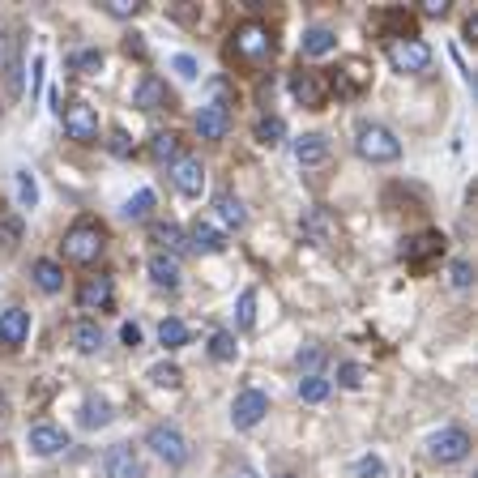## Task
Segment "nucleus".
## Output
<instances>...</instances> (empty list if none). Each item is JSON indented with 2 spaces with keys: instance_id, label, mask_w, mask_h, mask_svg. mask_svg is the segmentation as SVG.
<instances>
[{
  "instance_id": "24",
  "label": "nucleus",
  "mask_w": 478,
  "mask_h": 478,
  "mask_svg": "<svg viewBox=\"0 0 478 478\" xmlns=\"http://www.w3.org/2000/svg\"><path fill=\"white\" fill-rule=\"evenodd\" d=\"M188 244H193L197 253H223L226 235L214 223H205V218H201V223H193V231H188Z\"/></svg>"
},
{
  "instance_id": "4",
  "label": "nucleus",
  "mask_w": 478,
  "mask_h": 478,
  "mask_svg": "<svg viewBox=\"0 0 478 478\" xmlns=\"http://www.w3.org/2000/svg\"><path fill=\"white\" fill-rule=\"evenodd\" d=\"M145 449H154V457H163L171 470L188 465V440H184V432L171 427V423H154V427L145 432Z\"/></svg>"
},
{
  "instance_id": "51",
  "label": "nucleus",
  "mask_w": 478,
  "mask_h": 478,
  "mask_svg": "<svg viewBox=\"0 0 478 478\" xmlns=\"http://www.w3.org/2000/svg\"><path fill=\"white\" fill-rule=\"evenodd\" d=\"M278 478H295V474H278Z\"/></svg>"
},
{
  "instance_id": "48",
  "label": "nucleus",
  "mask_w": 478,
  "mask_h": 478,
  "mask_svg": "<svg viewBox=\"0 0 478 478\" xmlns=\"http://www.w3.org/2000/svg\"><path fill=\"white\" fill-rule=\"evenodd\" d=\"M465 39H470V43L478 39V14H474V17H465Z\"/></svg>"
},
{
  "instance_id": "50",
  "label": "nucleus",
  "mask_w": 478,
  "mask_h": 478,
  "mask_svg": "<svg viewBox=\"0 0 478 478\" xmlns=\"http://www.w3.org/2000/svg\"><path fill=\"white\" fill-rule=\"evenodd\" d=\"M5 410H9V406H5V393H0V419H5Z\"/></svg>"
},
{
  "instance_id": "12",
  "label": "nucleus",
  "mask_w": 478,
  "mask_h": 478,
  "mask_svg": "<svg viewBox=\"0 0 478 478\" xmlns=\"http://www.w3.org/2000/svg\"><path fill=\"white\" fill-rule=\"evenodd\" d=\"M291 95H295V103H304L308 112H321V107H324V95H329V85H324L321 73L299 69V73H291Z\"/></svg>"
},
{
  "instance_id": "35",
  "label": "nucleus",
  "mask_w": 478,
  "mask_h": 478,
  "mask_svg": "<svg viewBox=\"0 0 478 478\" xmlns=\"http://www.w3.org/2000/svg\"><path fill=\"white\" fill-rule=\"evenodd\" d=\"M150 380H154L158 389H180L184 384V372L175 363H154L150 367Z\"/></svg>"
},
{
  "instance_id": "32",
  "label": "nucleus",
  "mask_w": 478,
  "mask_h": 478,
  "mask_svg": "<svg viewBox=\"0 0 478 478\" xmlns=\"http://www.w3.org/2000/svg\"><path fill=\"white\" fill-rule=\"evenodd\" d=\"M235 334H226V329H218V334H210V359H218V363H231L235 359Z\"/></svg>"
},
{
  "instance_id": "34",
  "label": "nucleus",
  "mask_w": 478,
  "mask_h": 478,
  "mask_svg": "<svg viewBox=\"0 0 478 478\" xmlns=\"http://www.w3.org/2000/svg\"><path fill=\"white\" fill-rule=\"evenodd\" d=\"M154 244H163V248H167V256H175L184 248V231L175 223H158L154 226Z\"/></svg>"
},
{
  "instance_id": "46",
  "label": "nucleus",
  "mask_w": 478,
  "mask_h": 478,
  "mask_svg": "<svg viewBox=\"0 0 478 478\" xmlns=\"http://www.w3.org/2000/svg\"><path fill=\"white\" fill-rule=\"evenodd\" d=\"M449 14V0H423V17H444Z\"/></svg>"
},
{
  "instance_id": "44",
  "label": "nucleus",
  "mask_w": 478,
  "mask_h": 478,
  "mask_svg": "<svg viewBox=\"0 0 478 478\" xmlns=\"http://www.w3.org/2000/svg\"><path fill=\"white\" fill-rule=\"evenodd\" d=\"M107 145H112L115 158H128V154H133V141H128L124 128H112V141H107Z\"/></svg>"
},
{
  "instance_id": "47",
  "label": "nucleus",
  "mask_w": 478,
  "mask_h": 478,
  "mask_svg": "<svg viewBox=\"0 0 478 478\" xmlns=\"http://www.w3.org/2000/svg\"><path fill=\"white\" fill-rule=\"evenodd\" d=\"M120 338H124V346H133V351H137V346H141V329H137L133 321H128L124 329H120Z\"/></svg>"
},
{
  "instance_id": "36",
  "label": "nucleus",
  "mask_w": 478,
  "mask_h": 478,
  "mask_svg": "<svg viewBox=\"0 0 478 478\" xmlns=\"http://www.w3.org/2000/svg\"><path fill=\"white\" fill-rule=\"evenodd\" d=\"M73 73H99L103 69V52L99 47H82V52H73Z\"/></svg>"
},
{
  "instance_id": "26",
  "label": "nucleus",
  "mask_w": 478,
  "mask_h": 478,
  "mask_svg": "<svg viewBox=\"0 0 478 478\" xmlns=\"http://www.w3.org/2000/svg\"><path fill=\"white\" fill-rule=\"evenodd\" d=\"M73 346L82 354H95L103 346V329H99V321H77L73 324Z\"/></svg>"
},
{
  "instance_id": "21",
  "label": "nucleus",
  "mask_w": 478,
  "mask_h": 478,
  "mask_svg": "<svg viewBox=\"0 0 478 478\" xmlns=\"http://www.w3.org/2000/svg\"><path fill=\"white\" fill-rule=\"evenodd\" d=\"M334 47H338V35L329 26H308L304 39H299V52H304V56H329Z\"/></svg>"
},
{
  "instance_id": "14",
  "label": "nucleus",
  "mask_w": 478,
  "mask_h": 478,
  "mask_svg": "<svg viewBox=\"0 0 478 478\" xmlns=\"http://www.w3.org/2000/svg\"><path fill=\"white\" fill-rule=\"evenodd\" d=\"M26 338H30V312L17 308V304L0 312V346H5V351H17Z\"/></svg>"
},
{
  "instance_id": "22",
  "label": "nucleus",
  "mask_w": 478,
  "mask_h": 478,
  "mask_svg": "<svg viewBox=\"0 0 478 478\" xmlns=\"http://www.w3.org/2000/svg\"><path fill=\"white\" fill-rule=\"evenodd\" d=\"M214 218H218L226 231H239L248 214H244V201H239L235 193H218V197H214Z\"/></svg>"
},
{
  "instance_id": "33",
  "label": "nucleus",
  "mask_w": 478,
  "mask_h": 478,
  "mask_svg": "<svg viewBox=\"0 0 478 478\" xmlns=\"http://www.w3.org/2000/svg\"><path fill=\"white\" fill-rule=\"evenodd\" d=\"M17 201H22V210H35L39 205V184H35V171H17Z\"/></svg>"
},
{
  "instance_id": "37",
  "label": "nucleus",
  "mask_w": 478,
  "mask_h": 478,
  "mask_svg": "<svg viewBox=\"0 0 478 478\" xmlns=\"http://www.w3.org/2000/svg\"><path fill=\"white\" fill-rule=\"evenodd\" d=\"M295 363H299V372H308V376H321L324 351H321V346H308V351H299V354H295Z\"/></svg>"
},
{
  "instance_id": "31",
  "label": "nucleus",
  "mask_w": 478,
  "mask_h": 478,
  "mask_svg": "<svg viewBox=\"0 0 478 478\" xmlns=\"http://www.w3.org/2000/svg\"><path fill=\"white\" fill-rule=\"evenodd\" d=\"M103 423H112V406H107L103 397H85V406H82V427H103Z\"/></svg>"
},
{
  "instance_id": "23",
  "label": "nucleus",
  "mask_w": 478,
  "mask_h": 478,
  "mask_svg": "<svg viewBox=\"0 0 478 478\" xmlns=\"http://www.w3.org/2000/svg\"><path fill=\"white\" fill-rule=\"evenodd\" d=\"M145 269H150V282H154V286H167V291H175V286H180V261H175V256L154 253Z\"/></svg>"
},
{
  "instance_id": "1",
  "label": "nucleus",
  "mask_w": 478,
  "mask_h": 478,
  "mask_svg": "<svg viewBox=\"0 0 478 478\" xmlns=\"http://www.w3.org/2000/svg\"><path fill=\"white\" fill-rule=\"evenodd\" d=\"M103 248H107V235H103V226L90 223V218H82V223H73L69 231H65V256H69L73 265H95L103 256Z\"/></svg>"
},
{
  "instance_id": "19",
  "label": "nucleus",
  "mask_w": 478,
  "mask_h": 478,
  "mask_svg": "<svg viewBox=\"0 0 478 478\" xmlns=\"http://www.w3.org/2000/svg\"><path fill=\"white\" fill-rule=\"evenodd\" d=\"M30 278H35V286H39L43 295H60V291H65V269H60L56 261H47V256H39V261L30 265Z\"/></svg>"
},
{
  "instance_id": "9",
  "label": "nucleus",
  "mask_w": 478,
  "mask_h": 478,
  "mask_svg": "<svg viewBox=\"0 0 478 478\" xmlns=\"http://www.w3.org/2000/svg\"><path fill=\"white\" fill-rule=\"evenodd\" d=\"M299 235L308 239V244H316V248H329V244L338 239V218H334V210H329V205H312V210L304 214V223H299Z\"/></svg>"
},
{
  "instance_id": "7",
  "label": "nucleus",
  "mask_w": 478,
  "mask_h": 478,
  "mask_svg": "<svg viewBox=\"0 0 478 478\" xmlns=\"http://www.w3.org/2000/svg\"><path fill=\"white\" fill-rule=\"evenodd\" d=\"M60 120H65V133H69L73 141H82V145H95V141H99V112H95L90 103L60 107Z\"/></svg>"
},
{
  "instance_id": "18",
  "label": "nucleus",
  "mask_w": 478,
  "mask_h": 478,
  "mask_svg": "<svg viewBox=\"0 0 478 478\" xmlns=\"http://www.w3.org/2000/svg\"><path fill=\"white\" fill-rule=\"evenodd\" d=\"M226 128H231V112H226V103H205L197 112V137L201 141H223Z\"/></svg>"
},
{
  "instance_id": "20",
  "label": "nucleus",
  "mask_w": 478,
  "mask_h": 478,
  "mask_svg": "<svg viewBox=\"0 0 478 478\" xmlns=\"http://www.w3.org/2000/svg\"><path fill=\"white\" fill-rule=\"evenodd\" d=\"M444 253V235H440V231H423V235H414L406 244V261L410 265H423V261H427V256H440Z\"/></svg>"
},
{
  "instance_id": "43",
  "label": "nucleus",
  "mask_w": 478,
  "mask_h": 478,
  "mask_svg": "<svg viewBox=\"0 0 478 478\" xmlns=\"http://www.w3.org/2000/svg\"><path fill=\"white\" fill-rule=\"evenodd\" d=\"M453 286H457V291H465V286H470V282H474V269H470V261H453Z\"/></svg>"
},
{
  "instance_id": "30",
  "label": "nucleus",
  "mask_w": 478,
  "mask_h": 478,
  "mask_svg": "<svg viewBox=\"0 0 478 478\" xmlns=\"http://www.w3.org/2000/svg\"><path fill=\"white\" fill-rule=\"evenodd\" d=\"M329 389H334V384H329L324 376H304V380H299V402L316 406V402H324V397H329Z\"/></svg>"
},
{
  "instance_id": "11",
  "label": "nucleus",
  "mask_w": 478,
  "mask_h": 478,
  "mask_svg": "<svg viewBox=\"0 0 478 478\" xmlns=\"http://www.w3.org/2000/svg\"><path fill=\"white\" fill-rule=\"evenodd\" d=\"M26 449L35 453V457H56V453L69 449V432L56 427V423H35L26 432Z\"/></svg>"
},
{
  "instance_id": "42",
  "label": "nucleus",
  "mask_w": 478,
  "mask_h": 478,
  "mask_svg": "<svg viewBox=\"0 0 478 478\" xmlns=\"http://www.w3.org/2000/svg\"><path fill=\"white\" fill-rule=\"evenodd\" d=\"M171 69L180 73L184 82H197V77H201V65L193 56H175V60H171Z\"/></svg>"
},
{
  "instance_id": "49",
  "label": "nucleus",
  "mask_w": 478,
  "mask_h": 478,
  "mask_svg": "<svg viewBox=\"0 0 478 478\" xmlns=\"http://www.w3.org/2000/svg\"><path fill=\"white\" fill-rule=\"evenodd\" d=\"M124 47H128V52H137V56H145V43H141V35H133Z\"/></svg>"
},
{
  "instance_id": "40",
  "label": "nucleus",
  "mask_w": 478,
  "mask_h": 478,
  "mask_svg": "<svg viewBox=\"0 0 478 478\" xmlns=\"http://www.w3.org/2000/svg\"><path fill=\"white\" fill-rule=\"evenodd\" d=\"M103 9H107L112 17H120V22H124V17H137V14H141V5H137V0H107Z\"/></svg>"
},
{
  "instance_id": "6",
  "label": "nucleus",
  "mask_w": 478,
  "mask_h": 478,
  "mask_svg": "<svg viewBox=\"0 0 478 478\" xmlns=\"http://www.w3.org/2000/svg\"><path fill=\"white\" fill-rule=\"evenodd\" d=\"M470 432L465 427H444V432H436L432 436V444H427V453H432V462L436 465H457L470 457Z\"/></svg>"
},
{
  "instance_id": "13",
  "label": "nucleus",
  "mask_w": 478,
  "mask_h": 478,
  "mask_svg": "<svg viewBox=\"0 0 478 478\" xmlns=\"http://www.w3.org/2000/svg\"><path fill=\"white\" fill-rule=\"evenodd\" d=\"M115 304V282L112 278H85L82 291H77V308L82 312H107Z\"/></svg>"
},
{
  "instance_id": "3",
  "label": "nucleus",
  "mask_w": 478,
  "mask_h": 478,
  "mask_svg": "<svg viewBox=\"0 0 478 478\" xmlns=\"http://www.w3.org/2000/svg\"><path fill=\"white\" fill-rule=\"evenodd\" d=\"M231 52H235L239 60H269L274 56V35H269L265 22L248 17V22H239L235 35H231Z\"/></svg>"
},
{
  "instance_id": "25",
  "label": "nucleus",
  "mask_w": 478,
  "mask_h": 478,
  "mask_svg": "<svg viewBox=\"0 0 478 478\" xmlns=\"http://www.w3.org/2000/svg\"><path fill=\"white\" fill-rule=\"evenodd\" d=\"M282 137H286L282 115H261V120L253 124V141H256V145H269V150H274V145H282Z\"/></svg>"
},
{
  "instance_id": "45",
  "label": "nucleus",
  "mask_w": 478,
  "mask_h": 478,
  "mask_svg": "<svg viewBox=\"0 0 478 478\" xmlns=\"http://www.w3.org/2000/svg\"><path fill=\"white\" fill-rule=\"evenodd\" d=\"M384 465H380V457H363V462L354 465V478H376Z\"/></svg>"
},
{
  "instance_id": "41",
  "label": "nucleus",
  "mask_w": 478,
  "mask_h": 478,
  "mask_svg": "<svg viewBox=\"0 0 478 478\" xmlns=\"http://www.w3.org/2000/svg\"><path fill=\"white\" fill-rule=\"evenodd\" d=\"M17 239H22V223H17V218H0V244H5V248H17Z\"/></svg>"
},
{
  "instance_id": "17",
  "label": "nucleus",
  "mask_w": 478,
  "mask_h": 478,
  "mask_svg": "<svg viewBox=\"0 0 478 478\" xmlns=\"http://www.w3.org/2000/svg\"><path fill=\"white\" fill-rule=\"evenodd\" d=\"M167 103H171L167 82L154 77V73H145V77L137 82V90H133V107H141V112H163Z\"/></svg>"
},
{
  "instance_id": "5",
  "label": "nucleus",
  "mask_w": 478,
  "mask_h": 478,
  "mask_svg": "<svg viewBox=\"0 0 478 478\" xmlns=\"http://www.w3.org/2000/svg\"><path fill=\"white\" fill-rule=\"evenodd\" d=\"M389 65L397 73H423L432 65V43L419 39V35H410V39H393L389 43Z\"/></svg>"
},
{
  "instance_id": "38",
  "label": "nucleus",
  "mask_w": 478,
  "mask_h": 478,
  "mask_svg": "<svg viewBox=\"0 0 478 478\" xmlns=\"http://www.w3.org/2000/svg\"><path fill=\"white\" fill-rule=\"evenodd\" d=\"M363 380H367V372L359 363H342L338 367V384H342V389H363Z\"/></svg>"
},
{
  "instance_id": "16",
  "label": "nucleus",
  "mask_w": 478,
  "mask_h": 478,
  "mask_svg": "<svg viewBox=\"0 0 478 478\" xmlns=\"http://www.w3.org/2000/svg\"><path fill=\"white\" fill-rule=\"evenodd\" d=\"M103 474L107 478H141V457L133 444H112L103 457Z\"/></svg>"
},
{
  "instance_id": "39",
  "label": "nucleus",
  "mask_w": 478,
  "mask_h": 478,
  "mask_svg": "<svg viewBox=\"0 0 478 478\" xmlns=\"http://www.w3.org/2000/svg\"><path fill=\"white\" fill-rule=\"evenodd\" d=\"M256 324V291L239 295V329H253Z\"/></svg>"
},
{
  "instance_id": "2",
  "label": "nucleus",
  "mask_w": 478,
  "mask_h": 478,
  "mask_svg": "<svg viewBox=\"0 0 478 478\" xmlns=\"http://www.w3.org/2000/svg\"><path fill=\"white\" fill-rule=\"evenodd\" d=\"M354 150H359L363 163H397V158H402V141H397L393 128L363 124L354 133Z\"/></svg>"
},
{
  "instance_id": "29",
  "label": "nucleus",
  "mask_w": 478,
  "mask_h": 478,
  "mask_svg": "<svg viewBox=\"0 0 478 478\" xmlns=\"http://www.w3.org/2000/svg\"><path fill=\"white\" fill-rule=\"evenodd\" d=\"M150 210H154V193H150V188H141V193H133V197L124 201V218H128V223L150 218Z\"/></svg>"
},
{
  "instance_id": "15",
  "label": "nucleus",
  "mask_w": 478,
  "mask_h": 478,
  "mask_svg": "<svg viewBox=\"0 0 478 478\" xmlns=\"http://www.w3.org/2000/svg\"><path fill=\"white\" fill-rule=\"evenodd\" d=\"M329 154H334V145H329V137H324V133H304V137L295 141V163H299V167L316 171V167H324V163H329Z\"/></svg>"
},
{
  "instance_id": "10",
  "label": "nucleus",
  "mask_w": 478,
  "mask_h": 478,
  "mask_svg": "<svg viewBox=\"0 0 478 478\" xmlns=\"http://www.w3.org/2000/svg\"><path fill=\"white\" fill-rule=\"evenodd\" d=\"M171 184H175L180 197H201V188H205V163L193 154H180L171 163Z\"/></svg>"
},
{
  "instance_id": "8",
  "label": "nucleus",
  "mask_w": 478,
  "mask_h": 478,
  "mask_svg": "<svg viewBox=\"0 0 478 478\" xmlns=\"http://www.w3.org/2000/svg\"><path fill=\"white\" fill-rule=\"evenodd\" d=\"M265 414H269V397L261 393V389H244V393L231 402V427H235V432H253Z\"/></svg>"
},
{
  "instance_id": "27",
  "label": "nucleus",
  "mask_w": 478,
  "mask_h": 478,
  "mask_svg": "<svg viewBox=\"0 0 478 478\" xmlns=\"http://www.w3.org/2000/svg\"><path fill=\"white\" fill-rule=\"evenodd\" d=\"M184 150H180V133H154L150 137V158L154 163H175Z\"/></svg>"
},
{
  "instance_id": "28",
  "label": "nucleus",
  "mask_w": 478,
  "mask_h": 478,
  "mask_svg": "<svg viewBox=\"0 0 478 478\" xmlns=\"http://www.w3.org/2000/svg\"><path fill=\"white\" fill-rule=\"evenodd\" d=\"M158 342H163L167 351H180L184 342H188V324H184L180 316H167V321L158 324Z\"/></svg>"
}]
</instances>
